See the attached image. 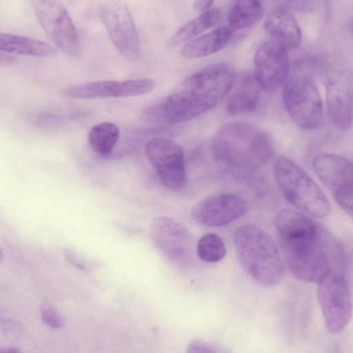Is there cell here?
<instances>
[{
  "label": "cell",
  "instance_id": "obj_24",
  "mask_svg": "<svg viewBox=\"0 0 353 353\" xmlns=\"http://www.w3.org/2000/svg\"><path fill=\"white\" fill-rule=\"evenodd\" d=\"M196 251L199 258L208 263H216L224 259L226 250L223 239L215 233H206L198 241Z\"/></svg>",
  "mask_w": 353,
  "mask_h": 353
},
{
  "label": "cell",
  "instance_id": "obj_19",
  "mask_svg": "<svg viewBox=\"0 0 353 353\" xmlns=\"http://www.w3.org/2000/svg\"><path fill=\"white\" fill-rule=\"evenodd\" d=\"M0 50L6 53L34 57H50L57 53V49L46 42L8 33L0 34Z\"/></svg>",
  "mask_w": 353,
  "mask_h": 353
},
{
  "label": "cell",
  "instance_id": "obj_2",
  "mask_svg": "<svg viewBox=\"0 0 353 353\" xmlns=\"http://www.w3.org/2000/svg\"><path fill=\"white\" fill-rule=\"evenodd\" d=\"M235 81L233 68L226 63L211 64L191 75L167 97L160 107L169 123L192 120L216 106Z\"/></svg>",
  "mask_w": 353,
  "mask_h": 353
},
{
  "label": "cell",
  "instance_id": "obj_29",
  "mask_svg": "<svg viewBox=\"0 0 353 353\" xmlns=\"http://www.w3.org/2000/svg\"><path fill=\"white\" fill-rule=\"evenodd\" d=\"M188 352H217L219 350L212 344L201 339L191 341L188 345Z\"/></svg>",
  "mask_w": 353,
  "mask_h": 353
},
{
  "label": "cell",
  "instance_id": "obj_23",
  "mask_svg": "<svg viewBox=\"0 0 353 353\" xmlns=\"http://www.w3.org/2000/svg\"><path fill=\"white\" fill-rule=\"evenodd\" d=\"M119 126L105 121L93 125L88 133V143L91 149L101 156L110 154L119 138Z\"/></svg>",
  "mask_w": 353,
  "mask_h": 353
},
{
  "label": "cell",
  "instance_id": "obj_28",
  "mask_svg": "<svg viewBox=\"0 0 353 353\" xmlns=\"http://www.w3.org/2000/svg\"><path fill=\"white\" fill-rule=\"evenodd\" d=\"M63 255L72 265L80 270L89 271L95 266L94 263L86 260L73 250L65 248L63 250Z\"/></svg>",
  "mask_w": 353,
  "mask_h": 353
},
{
  "label": "cell",
  "instance_id": "obj_9",
  "mask_svg": "<svg viewBox=\"0 0 353 353\" xmlns=\"http://www.w3.org/2000/svg\"><path fill=\"white\" fill-rule=\"evenodd\" d=\"M313 167L339 205L353 216V162L339 154L322 153L314 159Z\"/></svg>",
  "mask_w": 353,
  "mask_h": 353
},
{
  "label": "cell",
  "instance_id": "obj_17",
  "mask_svg": "<svg viewBox=\"0 0 353 353\" xmlns=\"http://www.w3.org/2000/svg\"><path fill=\"white\" fill-rule=\"evenodd\" d=\"M231 27L221 26L189 41L182 49V55L187 59H197L214 54L223 48L231 39Z\"/></svg>",
  "mask_w": 353,
  "mask_h": 353
},
{
  "label": "cell",
  "instance_id": "obj_4",
  "mask_svg": "<svg viewBox=\"0 0 353 353\" xmlns=\"http://www.w3.org/2000/svg\"><path fill=\"white\" fill-rule=\"evenodd\" d=\"M236 256L246 273L263 285L278 283L285 273V263L276 243L262 228L246 225L234 235Z\"/></svg>",
  "mask_w": 353,
  "mask_h": 353
},
{
  "label": "cell",
  "instance_id": "obj_31",
  "mask_svg": "<svg viewBox=\"0 0 353 353\" xmlns=\"http://www.w3.org/2000/svg\"><path fill=\"white\" fill-rule=\"evenodd\" d=\"M3 353H18L20 352V350L16 347H6L1 350Z\"/></svg>",
  "mask_w": 353,
  "mask_h": 353
},
{
  "label": "cell",
  "instance_id": "obj_15",
  "mask_svg": "<svg viewBox=\"0 0 353 353\" xmlns=\"http://www.w3.org/2000/svg\"><path fill=\"white\" fill-rule=\"evenodd\" d=\"M248 210L246 202L231 192L210 195L192 208V219L199 224L209 227L227 225L243 216Z\"/></svg>",
  "mask_w": 353,
  "mask_h": 353
},
{
  "label": "cell",
  "instance_id": "obj_14",
  "mask_svg": "<svg viewBox=\"0 0 353 353\" xmlns=\"http://www.w3.org/2000/svg\"><path fill=\"white\" fill-rule=\"evenodd\" d=\"M288 52L272 39L259 46L254 58V77L261 88L271 90L285 83L290 70Z\"/></svg>",
  "mask_w": 353,
  "mask_h": 353
},
{
  "label": "cell",
  "instance_id": "obj_18",
  "mask_svg": "<svg viewBox=\"0 0 353 353\" xmlns=\"http://www.w3.org/2000/svg\"><path fill=\"white\" fill-rule=\"evenodd\" d=\"M260 88L254 77L244 76L228 99L226 109L228 113L236 115L254 111L261 97Z\"/></svg>",
  "mask_w": 353,
  "mask_h": 353
},
{
  "label": "cell",
  "instance_id": "obj_22",
  "mask_svg": "<svg viewBox=\"0 0 353 353\" xmlns=\"http://www.w3.org/2000/svg\"><path fill=\"white\" fill-rule=\"evenodd\" d=\"M221 17V12L217 8H211L201 13L178 29L169 39L168 45L176 46L196 37L216 25Z\"/></svg>",
  "mask_w": 353,
  "mask_h": 353
},
{
  "label": "cell",
  "instance_id": "obj_11",
  "mask_svg": "<svg viewBox=\"0 0 353 353\" xmlns=\"http://www.w3.org/2000/svg\"><path fill=\"white\" fill-rule=\"evenodd\" d=\"M34 13L48 37L70 55L80 50L77 31L65 7L58 0H32Z\"/></svg>",
  "mask_w": 353,
  "mask_h": 353
},
{
  "label": "cell",
  "instance_id": "obj_7",
  "mask_svg": "<svg viewBox=\"0 0 353 353\" xmlns=\"http://www.w3.org/2000/svg\"><path fill=\"white\" fill-rule=\"evenodd\" d=\"M317 299L327 331L342 332L352 314L351 291L342 272L331 270L317 283Z\"/></svg>",
  "mask_w": 353,
  "mask_h": 353
},
{
  "label": "cell",
  "instance_id": "obj_13",
  "mask_svg": "<svg viewBox=\"0 0 353 353\" xmlns=\"http://www.w3.org/2000/svg\"><path fill=\"white\" fill-rule=\"evenodd\" d=\"M150 235L157 248L170 261L189 265L194 252V241L190 231L181 223L167 216H158L150 225Z\"/></svg>",
  "mask_w": 353,
  "mask_h": 353
},
{
  "label": "cell",
  "instance_id": "obj_27",
  "mask_svg": "<svg viewBox=\"0 0 353 353\" xmlns=\"http://www.w3.org/2000/svg\"><path fill=\"white\" fill-rule=\"evenodd\" d=\"M42 321L52 328H60L63 326L64 321L60 313L51 305L42 304L40 307Z\"/></svg>",
  "mask_w": 353,
  "mask_h": 353
},
{
  "label": "cell",
  "instance_id": "obj_10",
  "mask_svg": "<svg viewBox=\"0 0 353 353\" xmlns=\"http://www.w3.org/2000/svg\"><path fill=\"white\" fill-rule=\"evenodd\" d=\"M145 154L163 186L173 191L185 187L188 177L183 151L179 143L165 138H154L146 143Z\"/></svg>",
  "mask_w": 353,
  "mask_h": 353
},
{
  "label": "cell",
  "instance_id": "obj_1",
  "mask_svg": "<svg viewBox=\"0 0 353 353\" xmlns=\"http://www.w3.org/2000/svg\"><path fill=\"white\" fill-rule=\"evenodd\" d=\"M274 225L284 263L296 279L318 283L331 270L342 272V245L310 216L283 210L276 216Z\"/></svg>",
  "mask_w": 353,
  "mask_h": 353
},
{
  "label": "cell",
  "instance_id": "obj_6",
  "mask_svg": "<svg viewBox=\"0 0 353 353\" xmlns=\"http://www.w3.org/2000/svg\"><path fill=\"white\" fill-rule=\"evenodd\" d=\"M274 174L285 199L292 206L314 218H324L330 211L324 192L299 165L285 157L277 158Z\"/></svg>",
  "mask_w": 353,
  "mask_h": 353
},
{
  "label": "cell",
  "instance_id": "obj_25",
  "mask_svg": "<svg viewBox=\"0 0 353 353\" xmlns=\"http://www.w3.org/2000/svg\"><path fill=\"white\" fill-rule=\"evenodd\" d=\"M156 82L150 79H134L121 81L119 98L145 94L151 92Z\"/></svg>",
  "mask_w": 353,
  "mask_h": 353
},
{
  "label": "cell",
  "instance_id": "obj_26",
  "mask_svg": "<svg viewBox=\"0 0 353 353\" xmlns=\"http://www.w3.org/2000/svg\"><path fill=\"white\" fill-rule=\"evenodd\" d=\"M276 6L289 11L301 12H315L324 8L329 0H271Z\"/></svg>",
  "mask_w": 353,
  "mask_h": 353
},
{
  "label": "cell",
  "instance_id": "obj_8",
  "mask_svg": "<svg viewBox=\"0 0 353 353\" xmlns=\"http://www.w3.org/2000/svg\"><path fill=\"white\" fill-rule=\"evenodd\" d=\"M325 61L322 71L327 110L335 125L346 130L353 122V75L345 67Z\"/></svg>",
  "mask_w": 353,
  "mask_h": 353
},
{
  "label": "cell",
  "instance_id": "obj_12",
  "mask_svg": "<svg viewBox=\"0 0 353 353\" xmlns=\"http://www.w3.org/2000/svg\"><path fill=\"white\" fill-rule=\"evenodd\" d=\"M101 18L115 48L124 56L137 59L141 45L128 6L121 0H105Z\"/></svg>",
  "mask_w": 353,
  "mask_h": 353
},
{
  "label": "cell",
  "instance_id": "obj_3",
  "mask_svg": "<svg viewBox=\"0 0 353 353\" xmlns=\"http://www.w3.org/2000/svg\"><path fill=\"white\" fill-rule=\"evenodd\" d=\"M210 150L221 168L238 175L254 171L269 161L274 152L269 133L245 122L221 126L212 137Z\"/></svg>",
  "mask_w": 353,
  "mask_h": 353
},
{
  "label": "cell",
  "instance_id": "obj_5",
  "mask_svg": "<svg viewBox=\"0 0 353 353\" xmlns=\"http://www.w3.org/2000/svg\"><path fill=\"white\" fill-rule=\"evenodd\" d=\"M317 58L303 57L290 61L283 99L287 112L300 127L314 130L323 119V103L313 74Z\"/></svg>",
  "mask_w": 353,
  "mask_h": 353
},
{
  "label": "cell",
  "instance_id": "obj_20",
  "mask_svg": "<svg viewBox=\"0 0 353 353\" xmlns=\"http://www.w3.org/2000/svg\"><path fill=\"white\" fill-rule=\"evenodd\" d=\"M120 81L101 80L77 84L65 88L63 94L73 99L119 98Z\"/></svg>",
  "mask_w": 353,
  "mask_h": 353
},
{
  "label": "cell",
  "instance_id": "obj_21",
  "mask_svg": "<svg viewBox=\"0 0 353 353\" xmlns=\"http://www.w3.org/2000/svg\"><path fill=\"white\" fill-rule=\"evenodd\" d=\"M263 14L261 0H232L228 21L232 29H245L258 23Z\"/></svg>",
  "mask_w": 353,
  "mask_h": 353
},
{
  "label": "cell",
  "instance_id": "obj_30",
  "mask_svg": "<svg viewBox=\"0 0 353 353\" xmlns=\"http://www.w3.org/2000/svg\"><path fill=\"white\" fill-rule=\"evenodd\" d=\"M214 0H194L193 2V9L199 13L205 12L212 7Z\"/></svg>",
  "mask_w": 353,
  "mask_h": 353
},
{
  "label": "cell",
  "instance_id": "obj_16",
  "mask_svg": "<svg viewBox=\"0 0 353 353\" xmlns=\"http://www.w3.org/2000/svg\"><path fill=\"white\" fill-rule=\"evenodd\" d=\"M264 28L272 39L289 51L299 47L302 35L300 27L290 11L274 7L267 17Z\"/></svg>",
  "mask_w": 353,
  "mask_h": 353
}]
</instances>
